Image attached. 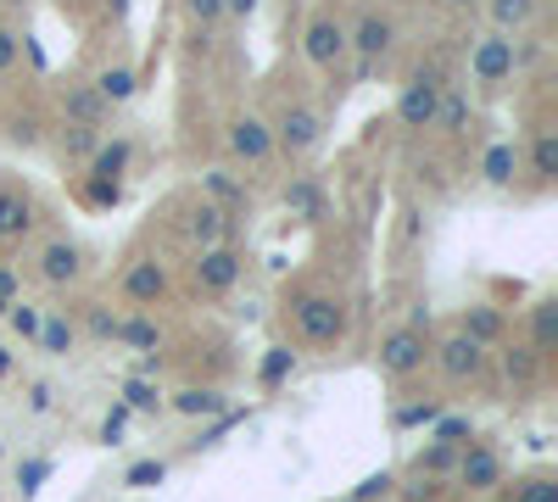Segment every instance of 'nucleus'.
I'll list each match as a JSON object with an SVG mask.
<instances>
[{"label": "nucleus", "instance_id": "1", "mask_svg": "<svg viewBox=\"0 0 558 502\" xmlns=\"http://www.w3.org/2000/svg\"><path fill=\"white\" fill-rule=\"evenodd\" d=\"M291 318H296V335L307 346H336L347 335V307L330 291H296L291 296Z\"/></svg>", "mask_w": 558, "mask_h": 502}, {"label": "nucleus", "instance_id": "2", "mask_svg": "<svg viewBox=\"0 0 558 502\" xmlns=\"http://www.w3.org/2000/svg\"><path fill=\"white\" fill-rule=\"evenodd\" d=\"M441 78L436 73H413L408 89H402V101H397V118L408 128H436V107H441Z\"/></svg>", "mask_w": 558, "mask_h": 502}, {"label": "nucleus", "instance_id": "3", "mask_svg": "<svg viewBox=\"0 0 558 502\" xmlns=\"http://www.w3.org/2000/svg\"><path fill=\"white\" fill-rule=\"evenodd\" d=\"M425 357H430V346H425V330H391L386 341H380V369L386 375H418V369H425Z\"/></svg>", "mask_w": 558, "mask_h": 502}, {"label": "nucleus", "instance_id": "4", "mask_svg": "<svg viewBox=\"0 0 558 502\" xmlns=\"http://www.w3.org/2000/svg\"><path fill=\"white\" fill-rule=\"evenodd\" d=\"M302 51H307L313 68H336V62L347 57V23L330 17V12H318V17L307 23V34H302Z\"/></svg>", "mask_w": 558, "mask_h": 502}, {"label": "nucleus", "instance_id": "5", "mask_svg": "<svg viewBox=\"0 0 558 502\" xmlns=\"http://www.w3.org/2000/svg\"><path fill=\"white\" fill-rule=\"evenodd\" d=\"M229 151H235L241 162H252V168H263L268 157H274V128L263 123V118H235L229 123Z\"/></svg>", "mask_w": 558, "mask_h": 502}, {"label": "nucleus", "instance_id": "6", "mask_svg": "<svg viewBox=\"0 0 558 502\" xmlns=\"http://www.w3.org/2000/svg\"><path fill=\"white\" fill-rule=\"evenodd\" d=\"M274 146H286L291 157L313 151V146H318V112H307V107H286V112H279V123H274Z\"/></svg>", "mask_w": 558, "mask_h": 502}, {"label": "nucleus", "instance_id": "7", "mask_svg": "<svg viewBox=\"0 0 558 502\" xmlns=\"http://www.w3.org/2000/svg\"><path fill=\"white\" fill-rule=\"evenodd\" d=\"M470 68H475L481 84H502L508 73H514V39H508V34H486V39L475 45Z\"/></svg>", "mask_w": 558, "mask_h": 502}, {"label": "nucleus", "instance_id": "8", "mask_svg": "<svg viewBox=\"0 0 558 502\" xmlns=\"http://www.w3.org/2000/svg\"><path fill=\"white\" fill-rule=\"evenodd\" d=\"M235 280H241V257H235V252H229V246L202 252V262H196V285H202L207 296H223Z\"/></svg>", "mask_w": 558, "mask_h": 502}, {"label": "nucleus", "instance_id": "9", "mask_svg": "<svg viewBox=\"0 0 558 502\" xmlns=\"http://www.w3.org/2000/svg\"><path fill=\"white\" fill-rule=\"evenodd\" d=\"M347 45L363 57V68H368V62H380V57L391 51V23H386L380 12H363V17H357V28L347 34Z\"/></svg>", "mask_w": 558, "mask_h": 502}, {"label": "nucleus", "instance_id": "10", "mask_svg": "<svg viewBox=\"0 0 558 502\" xmlns=\"http://www.w3.org/2000/svg\"><path fill=\"white\" fill-rule=\"evenodd\" d=\"M436 363H441V375H447V380H475V375H481V363H486V352H481L470 335H452V341H441Z\"/></svg>", "mask_w": 558, "mask_h": 502}, {"label": "nucleus", "instance_id": "11", "mask_svg": "<svg viewBox=\"0 0 558 502\" xmlns=\"http://www.w3.org/2000/svg\"><path fill=\"white\" fill-rule=\"evenodd\" d=\"M458 480L470 486V491H492V486H502V458L492 446H470L458 458Z\"/></svg>", "mask_w": 558, "mask_h": 502}, {"label": "nucleus", "instance_id": "12", "mask_svg": "<svg viewBox=\"0 0 558 502\" xmlns=\"http://www.w3.org/2000/svg\"><path fill=\"white\" fill-rule=\"evenodd\" d=\"M168 291V273L157 268V262H134L129 273H123V296L129 302H157Z\"/></svg>", "mask_w": 558, "mask_h": 502}, {"label": "nucleus", "instance_id": "13", "mask_svg": "<svg viewBox=\"0 0 558 502\" xmlns=\"http://www.w3.org/2000/svg\"><path fill=\"white\" fill-rule=\"evenodd\" d=\"M107 112V101L96 96V84H73L68 89V128H96Z\"/></svg>", "mask_w": 558, "mask_h": 502}, {"label": "nucleus", "instance_id": "14", "mask_svg": "<svg viewBox=\"0 0 558 502\" xmlns=\"http://www.w3.org/2000/svg\"><path fill=\"white\" fill-rule=\"evenodd\" d=\"M39 273H45L51 285H68V280H78V246H68V241L45 246V257H39Z\"/></svg>", "mask_w": 558, "mask_h": 502}, {"label": "nucleus", "instance_id": "15", "mask_svg": "<svg viewBox=\"0 0 558 502\" xmlns=\"http://www.w3.org/2000/svg\"><path fill=\"white\" fill-rule=\"evenodd\" d=\"M531 330H536V357L558 352V302H553V296H547V302H536V313H531Z\"/></svg>", "mask_w": 558, "mask_h": 502}, {"label": "nucleus", "instance_id": "16", "mask_svg": "<svg viewBox=\"0 0 558 502\" xmlns=\"http://www.w3.org/2000/svg\"><path fill=\"white\" fill-rule=\"evenodd\" d=\"M28 201L17 196V191H0V241H17L23 230H28Z\"/></svg>", "mask_w": 558, "mask_h": 502}, {"label": "nucleus", "instance_id": "17", "mask_svg": "<svg viewBox=\"0 0 558 502\" xmlns=\"http://www.w3.org/2000/svg\"><path fill=\"white\" fill-rule=\"evenodd\" d=\"M191 235L213 252L218 241H223V207H213V201H202L196 212H191Z\"/></svg>", "mask_w": 558, "mask_h": 502}, {"label": "nucleus", "instance_id": "18", "mask_svg": "<svg viewBox=\"0 0 558 502\" xmlns=\"http://www.w3.org/2000/svg\"><path fill=\"white\" fill-rule=\"evenodd\" d=\"M531 173L536 179H558V134L553 128H542L531 140Z\"/></svg>", "mask_w": 558, "mask_h": 502}, {"label": "nucleus", "instance_id": "19", "mask_svg": "<svg viewBox=\"0 0 558 502\" xmlns=\"http://www.w3.org/2000/svg\"><path fill=\"white\" fill-rule=\"evenodd\" d=\"M536 17V0H492V23L508 34V28H525Z\"/></svg>", "mask_w": 558, "mask_h": 502}, {"label": "nucleus", "instance_id": "20", "mask_svg": "<svg viewBox=\"0 0 558 502\" xmlns=\"http://www.w3.org/2000/svg\"><path fill=\"white\" fill-rule=\"evenodd\" d=\"M173 407H179V414H191V419H207V414H223V396L218 391H179Z\"/></svg>", "mask_w": 558, "mask_h": 502}, {"label": "nucleus", "instance_id": "21", "mask_svg": "<svg viewBox=\"0 0 558 502\" xmlns=\"http://www.w3.org/2000/svg\"><path fill=\"white\" fill-rule=\"evenodd\" d=\"M96 96H101L107 107H112V101H129V96H134V73H129V68H107V73L96 78Z\"/></svg>", "mask_w": 558, "mask_h": 502}, {"label": "nucleus", "instance_id": "22", "mask_svg": "<svg viewBox=\"0 0 558 502\" xmlns=\"http://www.w3.org/2000/svg\"><path fill=\"white\" fill-rule=\"evenodd\" d=\"M514 168H520L514 146H492V151H486V179H492V185H508V179H514Z\"/></svg>", "mask_w": 558, "mask_h": 502}, {"label": "nucleus", "instance_id": "23", "mask_svg": "<svg viewBox=\"0 0 558 502\" xmlns=\"http://www.w3.org/2000/svg\"><path fill=\"white\" fill-rule=\"evenodd\" d=\"M39 341H45V352L68 357V346H73V325H68V318H45V325H39Z\"/></svg>", "mask_w": 558, "mask_h": 502}, {"label": "nucleus", "instance_id": "24", "mask_svg": "<svg viewBox=\"0 0 558 502\" xmlns=\"http://www.w3.org/2000/svg\"><path fill=\"white\" fill-rule=\"evenodd\" d=\"M291 369H296V352H291V346H274V352L263 357V385H279Z\"/></svg>", "mask_w": 558, "mask_h": 502}, {"label": "nucleus", "instance_id": "25", "mask_svg": "<svg viewBox=\"0 0 558 502\" xmlns=\"http://www.w3.org/2000/svg\"><path fill=\"white\" fill-rule=\"evenodd\" d=\"M129 162V140H112L107 151H96V179H112L118 185V168Z\"/></svg>", "mask_w": 558, "mask_h": 502}, {"label": "nucleus", "instance_id": "26", "mask_svg": "<svg viewBox=\"0 0 558 502\" xmlns=\"http://www.w3.org/2000/svg\"><path fill=\"white\" fill-rule=\"evenodd\" d=\"M463 335H470L475 346L492 341V335H497V313H492V307H475V313H470V325H463Z\"/></svg>", "mask_w": 558, "mask_h": 502}, {"label": "nucleus", "instance_id": "27", "mask_svg": "<svg viewBox=\"0 0 558 502\" xmlns=\"http://www.w3.org/2000/svg\"><path fill=\"white\" fill-rule=\"evenodd\" d=\"M162 480H168V464H157V458H146V464H134V469H129V486H134V491L162 486Z\"/></svg>", "mask_w": 558, "mask_h": 502}, {"label": "nucleus", "instance_id": "28", "mask_svg": "<svg viewBox=\"0 0 558 502\" xmlns=\"http://www.w3.org/2000/svg\"><path fill=\"white\" fill-rule=\"evenodd\" d=\"M514 502H558V486H553L547 475H531V480L514 491Z\"/></svg>", "mask_w": 558, "mask_h": 502}, {"label": "nucleus", "instance_id": "29", "mask_svg": "<svg viewBox=\"0 0 558 502\" xmlns=\"http://www.w3.org/2000/svg\"><path fill=\"white\" fill-rule=\"evenodd\" d=\"M184 12H191V23L213 28V23L223 17V0H184Z\"/></svg>", "mask_w": 558, "mask_h": 502}, {"label": "nucleus", "instance_id": "30", "mask_svg": "<svg viewBox=\"0 0 558 502\" xmlns=\"http://www.w3.org/2000/svg\"><path fill=\"white\" fill-rule=\"evenodd\" d=\"M112 335H123V341H134V346H157V330L146 325V318H134V325H118Z\"/></svg>", "mask_w": 558, "mask_h": 502}, {"label": "nucleus", "instance_id": "31", "mask_svg": "<svg viewBox=\"0 0 558 502\" xmlns=\"http://www.w3.org/2000/svg\"><path fill=\"white\" fill-rule=\"evenodd\" d=\"M286 207H296L302 218H313V207H318V196H313V185H307V179H302V185H291V191H286Z\"/></svg>", "mask_w": 558, "mask_h": 502}, {"label": "nucleus", "instance_id": "32", "mask_svg": "<svg viewBox=\"0 0 558 502\" xmlns=\"http://www.w3.org/2000/svg\"><path fill=\"white\" fill-rule=\"evenodd\" d=\"M436 419V402H413V407H402V414H397V425L408 430V425H430Z\"/></svg>", "mask_w": 558, "mask_h": 502}, {"label": "nucleus", "instance_id": "33", "mask_svg": "<svg viewBox=\"0 0 558 502\" xmlns=\"http://www.w3.org/2000/svg\"><path fill=\"white\" fill-rule=\"evenodd\" d=\"M17 57H23V39H17L12 28H0V73H7Z\"/></svg>", "mask_w": 558, "mask_h": 502}, {"label": "nucleus", "instance_id": "34", "mask_svg": "<svg viewBox=\"0 0 558 502\" xmlns=\"http://www.w3.org/2000/svg\"><path fill=\"white\" fill-rule=\"evenodd\" d=\"M68 151L89 157V151H96V128H68Z\"/></svg>", "mask_w": 558, "mask_h": 502}, {"label": "nucleus", "instance_id": "35", "mask_svg": "<svg viewBox=\"0 0 558 502\" xmlns=\"http://www.w3.org/2000/svg\"><path fill=\"white\" fill-rule=\"evenodd\" d=\"M12 325H17V335H39V313L34 307H12Z\"/></svg>", "mask_w": 558, "mask_h": 502}, {"label": "nucleus", "instance_id": "36", "mask_svg": "<svg viewBox=\"0 0 558 502\" xmlns=\"http://www.w3.org/2000/svg\"><path fill=\"white\" fill-rule=\"evenodd\" d=\"M129 407H157V391H151L146 380H134V385H129Z\"/></svg>", "mask_w": 558, "mask_h": 502}, {"label": "nucleus", "instance_id": "37", "mask_svg": "<svg viewBox=\"0 0 558 502\" xmlns=\"http://www.w3.org/2000/svg\"><path fill=\"white\" fill-rule=\"evenodd\" d=\"M531 369H536V363L525 357V346H514V352H508V375H520V380H531Z\"/></svg>", "mask_w": 558, "mask_h": 502}, {"label": "nucleus", "instance_id": "38", "mask_svg": "<svg viewBox=\"0 0 558 502\" xmlns=\"http://www.w3.org/2000/svg\"><path fill=\"white\" fill-rule=\"evenodd\" d=\"M463 436H470V425H463V419H447V425L436 430V441H441V446H452V441H463Z\"/></svg>", "mask_w": 558, "mask_h": 502}, {"label": "nucleus", "instance_id": "39", "mask_svg": "<svg viewBox=\"0 0 558 502\" xmlns=\"http://www.w3.org/2000/svg\"><path fill=\"white\" fill-rule=\"evenodd\" d=\"M207 185H213V196H218V201H241V191H235V185H229V179H223V173H213V179H207Z\"/></svg>", "mask_w": 558, "mask_h": 502}, {"label": "nucleus", "instance_id": "40", "mask_svg": "<svg viewBox=\"0 0 558 502\" xmlns=\"http://www.w3.org/2000/svg\"><path fill=\"white\" fill-rule=\"evenodd\" d=\"M386 486H391V480H386V475H375V480H363V486H357V502H368V497H380V491H386Z\"/></svg>", "mask_w": 558, "mask_h": 502}, {"label": "nucleus", "instance_id": "41", "mask_svg": "<svg viewBox=\"0 0 558 502\" xmlns=\"http://www.w3.org/2000/svg\"><path fill=\"white\" fill-rule=\"evenodd\" d=\"M7 369H12V357H7V352H0V375H7Z\"/></svg>", "mask_w": 558, "mask_h": 502}, {"label": "nucleus", "instance_id": "42", "mask_svg": "<svg viewBox=\"0 0 558 502\" xmlns=\"http://www.w3.org/2000/svg\"><path fill=\"white\" fill-rule=\"evenodd\" d=\"M447 7H475V0H447Z\"/></svg>", "mask_w": 558, "mask_h": 502}]
</instances>
